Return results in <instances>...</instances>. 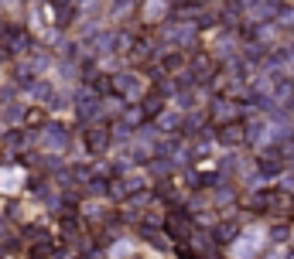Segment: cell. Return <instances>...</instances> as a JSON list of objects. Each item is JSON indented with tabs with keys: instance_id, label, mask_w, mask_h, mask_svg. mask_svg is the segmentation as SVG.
<instances>
[{
	"instance_id": "6da1fadb",
	"label": "cell",
	"mask_w": 294,
	"mask_h": 259,
	"mask_svg": "<svg viewBox=\"0 0 294 259\" xmlns=\"http://www.w3.org/2000/svg\"><path fill=\"white\" fill-rule=\"evenodd\" d=\"M31 140L45 147V154H65L72 147V133L62 126V123H45V126L31 130Z\"/></svg>"
},
{
	"instance_id": "7a4b0ae2",
	"label": "cell",
	"mask_w": 294,
	"mask_h": 259,
	"mask_svg": "<svg viewBox=\"0 0 294 259\" xmlns=\"http://www.w3.org/2000/svg\"><path fill=\"white\" fill-rule=\"evenodd\" d=\"M99 116H103V96L86 89V86H79L76 89V120L89 126V123H96Z\"/></svg>"
},
{
	"instance_id": "3957f363",
	"label": "cell",
	"mask_w": 294,
	"mask_h": 259,
	"mask_svg": "<svg viewBox=\"0 0 294 259\" xmlns=\"http://www.w3.org/2000/svg\"><path fill=\"white\" fill-rule=\"evenodd\" d=\"M110 78H113V96L127 99V102H140V99H144V82H140L130 68H120V72H113Z\"/></svg>"
},
{
	"instance_id": "277c9868",
	"label": "cell",
	"mask_w": 294,
	"mask_h": 259,
	"mask_svg": "<svg viewBox=\"0 0 294 259\" xmlns=\"http://www.w3.org/2000/svg\"><path fill=\"white\" fill-rule=\"evenodd\" d=\"M82 144H86V150H89L93 157H103V154L110 150V144H113L110 123H106V126H103V123H89V126L82 130Z\"/></svg>"
},
{
	"instance_id": "5b68a950",
	"label": "cell",
	"mask_w": 294,
	"mask_h": 259,
	"mask_svg": "<svg viewBox=\"0 0 294 259\" xmlns=\"http://www.w3.org/2000/svg\"><path fill=\"white\" fill-rule=\"evenodd\" d=\"M28 144H35V140H31V130H24V126H11L0 136V150H4V154H18V150H24Z\"/></svg>"
},
{
	"instance_id": "8992f818",
	"label": "cell",
	"mask_w": 294,
	"mask_h": 259,
	"mask_svg": "<svg viewBox=\"0 0 294 259\" xmlns=\"http://www.w3.org/2000/svg\"><path fill=\"white\" fill-rule=\"evenodd\" d=\"M21 120H24V102H18V99H14V102H4V110H0V126H14V123H21Z\"/></svg>"
},
{
	"instance_id": "52a82bcc",
	"label": "cell",
	"mask_w": 294,
	"mask_h": 259,
	"mask_svg": "<svg viewBox=\"0 0 294 259\" xmlns=\"http://www.w3.org/2000/svg\"><path fill=\"white\" fill-rule=\"evenodd\" d=\"M137 236H140V239H147L151 246H157V249H168L164 232H154V228H151V222H140V225H137Z\"/></svg>"
},
{
	"instance_id": "ba28073f",
	"label": "cell",
	"mask_w": 294,
	"mask_h": 259,
	"mask_svg": "<svg viewBox=\"0 0 294 259\" xmlns=\"http://www.w3.org/2000/svg\"><path fill=\"white\" fill-rule=\"evenodd\" d=\"M4 4H7V0H0V10H4Z\"/></svg>"
}]
</instances>
